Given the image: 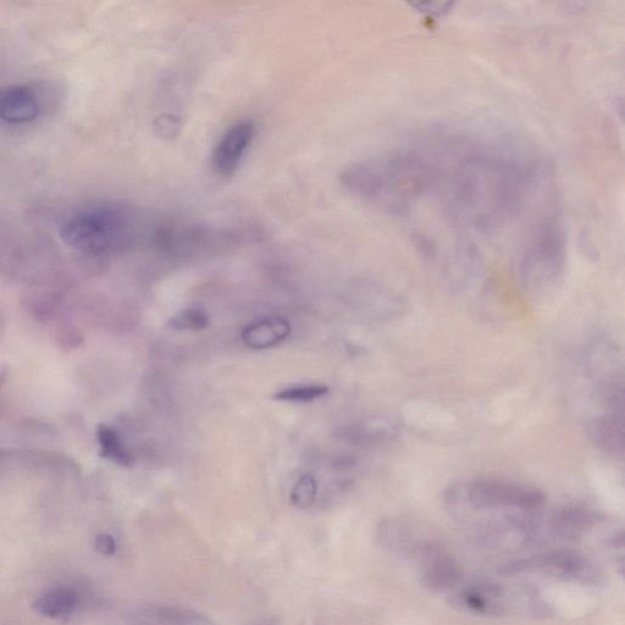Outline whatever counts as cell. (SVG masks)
<instances>
[{"label": "cell", "instance_id": "obj_1", "mask_svg": "<svg viewBox=\"0 0 625 625\" xmlns=\"http://www.w3.org/2000/svg\"><path fill=\"white\" fill-rule=\"evenodd\" d=\"M450 164L439 158L448 217L458 226L489 235L522 213L538 179V165L512 149L459 146Z\"/></svg>", "mask_w": 625, "mask_h": 625}, {"label": "cell", "instance_id": "obj_2", "mask_svg": "<svg viewBox=\"0 0 625 625\" xmlns=\"http://www.w3.org/2000/svg\"><path fill=\"white\" fill-rule=\"evenodd\" d=\"M438 176L436 154L401 147L347 165L341 184L368 206L401 215L412 210L438 184Z\"/></svg>", "mask_w": 625, "mask_h": 625}, {"label": "cell", "instance_id": "obj_3", "mask_svg": "<svg viewBox=\"0 0 625 625\" xmlns=\"http://www.w3.org/2000/svg\"><path fill=\"white\" fill-rule=\"evenodd\" d=\"M146 230L135 208L116 202H94L70 212L60 225V236L75 251L90 256L121 250Z\"/></svg>", "mask_w": 625, "mask_h": 625}, {"label": "cell", "instance_id": "obj_4", "mask_svg": "<svg viewBox=\"0 0 625 625\" xmlns=\"http://www.w3.org/2000/svg\"><path fill=\"white\" fill-rule=\"evenodd\" d=\"M567 258L563 225L556 217H546L530 234L521 263V273L529 289H546L560 278Z\"/></svg>", "mask_w": 625, "mask_h": 625}, {"label": "cell", "instance_id": "obj_5", "mask_svg": "<svg viewBox=\"0 0 625 625\" xmlns=\"http://www.w3.org/2000/svg\"><path fill=\"white\" fill-rule=\"evenodd\" d=\"M503 575L539 573L549 578L583 585H599L604 580L601 569L588 557L574 551H551L523 558L503 566Z\"/></svg>", "mask_w": 625, "mask_h": 625}, {"label": "cell", "instance_id": "obj_6", "mask_svg": "<svg viewBox=\"0 0 625 625\" xmlns=\"http://www.w3.org/2000/svg\"><path fill=\"white\" fill-rule=\"evenodd\" d=\"M470 507L477 511L538 510L545 503V495L530 486L508 483L499 479H479L467 489Z\"/></svg>", "mask_w": 625, "mask_h": 625}, {"label": "cell", "instance_id": "obj_7", "mask_svg": "<svg viewBox=\"0 0 625 625\" xmlns=\"http://www.w3.org/2000/svg\"><path fill=\"white\" fill-rule=\"evenodd\" d=\"M256 131L257 126L252 120H243L224 132L212 153L215 174L230 178L236 173L252 145Z\"/></svg>", "mask_w": 625, "mask_h": 625}, {"label": "cell", "instance_id": "obj_8", "mask_svg": "<svg viewBox=\"0 0 625 625\" xmlns=\"http://www.w3.org/2000/svg\"><path fill=\"white\" fill-rule=\"evenodd\" d=\"M46 96L40 87L18 84L0 91V120L9 125H27L46 109Z\"/></svg>", "mask_w": 625, "mask_h": 625}, {"label": "cell", "instance_id": "obj_9", "mask_svg": "<svg viewBox=\"0 0 625 625\" xmlns=\"http://www.w3.org/2000/svg\"><path fill=\"white\" fill-rule=\"evenodd\" d=\"M423 561L420 567V583L433 593H445L461 584L463 572L459 564L452 557L446 555L436 546L427 555L420 558Z\"/></svg>", "mask_w": 625, "mask_h": 625}, {"label": "cell", "instance_id": "obj_10", "mask_svg": "<svg viewBox=\"0 0 625 625\" xmlns=\"http://www.w3.org/2000/svg\"><path fill=\"white\" fill-rule=\"evenodd\" d=\"M506 590L491 583L467 586L453 595L452 604L484 616H501L508 611Z\"/></svg>", "mask_w": 625, "mask_h": 625}, {"label": "cell", "instance_id": "obj_11", "mask_svg": "<svg viewBox=\"0 0 625 625\" xmlns=\"http://www.w3.org/2000/svg\"><path fill=\"white\" fill-rule=\"evenodd\" d=\"M291 325L282 317H267L256 320L241 331V340L253 350L274 347L289 337Z\"/></svg>", "mask_w": 625, "mask_h": 625}, {"label": "cell", "instance_id": "obj_12", "mask_svg": "<svg viewBox=\"0 0 625 625\" xmlns=\"http://www.w3.org/2000/svg\"><path fill=\"white\" fill-rule=\"evenodd\" d=\"M599 522L594 511L580 506H566L552 517V529L566 540H578Z\"/></svg>", "mask_w": 625, "mask_h": 625}, {"label": "cell", "instance_id": "obj_13", "mask_svg": "<svg viewBox=\"0 0 625 625\" xmlns=\"http://www.w3.org/2000/svg\"><path fill=\"white\" fill-rule=\"evenodd\" d=\"M79 606V595L69 586H55L37 597L33 610L49 618H64Z\"/></svg>", "mask_w": 625, "mask_h": 625}, {"label": "cell", "instance_id": "obj_14", "mask_svg": "<svg viewBox=\"0 0 625 625\" xmlns=\"http://www.w3.org/2000/svg\"><path fill=\"white\" fill-rule=\"evenodd\" d=\"M595 444L608 455L622 457L624 453V419L622 413H612L597 419L591 431Z\"/></svg>", "mask_w": 625, "mask_h": 625}, {"label": "cell", "instance_id": "obj_15", "mask_svg": "<svg viewBox=\"0 0 625 625\" xmlns=\"http://www.w3.org/2000/svg\"><path fill=\"white\" fill-rule=\"evenodd\" d=\"M97 439L99 446H101L102 457L110 459V461L119 464V466H132L134 458H132L131 453L127 451V448L115 429L109 427L107 424L99 425L97 429Z\"/></svg>", "mask_w": 625, "mask_h": 625}, {"label": "cell", "instance_id": "obj_16", "mask_svg": "<svg viewBox=\"0 0 625 625\" xmlns=\"http://www.w3.org/2000/svg\"><path fill=\"white\" fill-rule=\"evenodd\" d=\"M326 394H329L328 386L304 385L287 387V389L276 392L274 398L275 400L286 402H311Z\"/></svg>", "mask_w": 625, "mask_h": 625}, {"label": "cell", "instance_id": "obj_17", "mask_svg": "<svg viewBox=\"0 0 625 625\" xmlns=\"http://www.w3.org/2000/svg\"><path fill=\"white\" fill-rule=\"evenodd\" d=\"M209 320L201 309L190 308L170 319L168 328L178 331H201L207 328Z\"/></svg>", "mask_w": 625, "mask_h": 625}, {"label": "cell", "instance_id": "obj_18", "mask_svg": "<svg viewBox=\"0 0 625 625\" xmlns=\"http://www.w3.org/2000/svg\"><path fill=\"white\" fill-rule=\"evenodd\" d=\"M318 486L317 481L312 475H303V477L297 481L295 488L291 492V502L298 508L311 507L317 497Z\"/></svg>", "mask_w": 625, "mask_h": 625}, {"label": "cell", "instance_id": "obj_19", "mask_svg": "<svg viewBox=\"0 0 625 625\" xmlns=\"http://www.w3.org/2000/svg\"><path fill=\"white\" fill-rule=\"evenodd\" d=\"M85 336L77 326L70 322H64L57 329V345L60 350L70 352L84 345Z\"/></svg>", "mask_w": 625, "mask_h": 625}, {"label": "cell", "instance_id": "obj_20", "mask_svg": "<svg viewBox=\"0 0 625 625\" xmlns=\"http://www.w3.org/2000/svg\"><path fill=\"white\" fill-rule=\"evenodd\" d=\"M94 547L103 556H113L116 551V542L112 535L99 534L94 540Z\"/></svg>", "mask_w": 625, "mask_h": 625}, {"label": "cell", "instance_id": "obj_21", "mask_svg": "<svg viewBox=\"0 0 625 625\" xmlns=\"http://www.w3.org/2000/svg\"><path fill=\"white\" fill-rule=\"evenodd\" d=\"M8 376V368L5 365H0V387L5 383Z\"/></svg>", "mask_w": 625, "mask_h": 625}, {"label": "cell", "instance_id": "obj_22", "mask_svg": "<svg viewBox=\"0 0 625 625\" xmlns=\"http://www.w3.org/2000/svg\"><path fill=\"white\" fill-rule=\"evenodd\" d=\"M0 413H2V405H0Z\"/></svg>", "mask_w": 625, "mask_h": 625}]
</instances>
